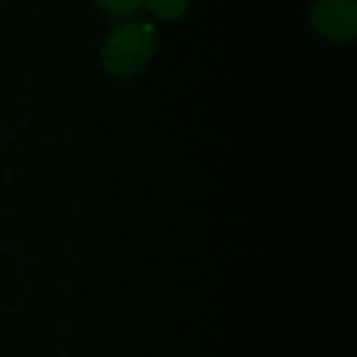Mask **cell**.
<instances>
[{
    "mask_svg": "<svg viewBox=\"0 0 357 357\" xmlns=\"http://www.w3.org/2000/svg\"><path fill=\"white\" fill-rule=\"evenodd\" d=\"M157 50V32L149 22L130 20L115 27L103 42L100 61L105 71L118 79H132L147 69Z\"/></svg>",
    "mask_w": 357,
    "mask_h": 357,
    "instance_id": "6da1fadb",
    "label": "cell"
},
{
    "mask_svg": "<svg viewBox=\"0 0 357 357\" xmlns=\"http://www.w3.org/2000/svg\"><path fill=\"white\" fill-rule=\"evenodd\" d=\"M311 25L328 42H352L357 37V0H313Z\"/></svg>",
    "mask_w": 357,
    "mask_h": 357,
    "instance_id": "7a4b0ae2",
    "label": "cell"
},
{
    "mask_svg": "<svg viewBox=\"0 0 357 357\" xmlns=\"http://www.w3.org/2000/svg\"><path fill=\"white\" fill-rule=\"evenodd\" d=\"M96 6H98L100 10L110 13V15L128 17V15H135V13L144 6V0H96Z\"/></svg>",
    "mask_w": 357,
    "mask_h": 357,
    "instance_id": "277c9868",
    "label": "cell"
},
{
    "mask_svg": "<svg viewBox=\"0 0 357 357\" xmlns=\"http://www.w3.org/2000/svg\"><path fill=\"white\" fill-rule=\"evenodd\" d=\"M144 8H147L154 17H159V20L174 22L186 15L189 0H144Z\"/></svg>",
    "mask_w": 357,
    "mask_h": 357,
    "instance_id": "3957f363",
    "label": "cell"
}]
</instances>
